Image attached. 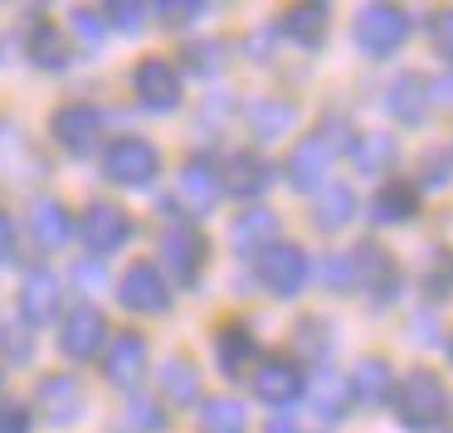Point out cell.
<instances>
[{
    "label": "cell",
    "instance_id": "1f68e13d",
    "mask_svg": "<svg viewBox=\"0 0 453 433\" xmlns=\"http://www.w3.org/2000/svg\"><path fill=\"white\" fill-rule=\"evenodd\" d=\"M419 287L434 297V302H443V297L453 292V248L434 244L429 254H424V273H419Z\"/></svg>",
    "mask_w": 453,
    "mask_h": 433
},
{
    "label": "cell",
    "instance_id": "6da1fadb",
    "mask_svg": "<svg viewBox=\"0 0 453 433\" xmlns=\"http://www.w3.org/2000/svg\"><path fill=\"white\" fill-rule=\"evenodd\" d=\"M395 404V419L404 423L410 433H434L443 419H449V390H443V380L434 370H410L400 384H395L390 394Z\"/></svg>",
    "mask_w": 453,
    "mask_h": 433
},
{
    "label": "cell",
    "instance_id": "5b68a950",
    "mask_svg": "<svg viewBox=\"0 0 453 433\" xmlns=\"http://www.w3.org/2000/svg\"><path fill=\"white\" fill-rule=\"evenodd\" d=\"M118 302L137 316L171 312V287H166V277H161V268L147 263V258H137V263L118 277Z\"/></svg>",
    "mask_w": 453,
    "mask_h": 433
},
{
    "label": "cell",
    "instance_id": "ab89813d",
    "mask_svg": "<svg viewBox=\"0 0 453 433\" xmlns=\"http://www.w3.org/2000/svg\"><path fill=\"white\" fill-rule=\"evenodd\" d=\"M180 54H186V64H190V69H196V73H210V69H215V54H219V44L215 40H200V44H186V49H180Z\"/></svg>",
    "mask_w": 453,
    "mask_h": 433
},
{
    "label": "cell",
    "instance_id": "9c48e42d",
    "mask_svg": "<svg viewBox=\"0 0 453 433\" xmlns=\"http://www.w3.org/2000/svg\"><path fill=\"white\" fill-rule=\"evenodd\" d=\"M161 258H166V268L176 273V283L196 287L200 273H205V239H200L196 224H171L166 234H161Z\"/></svg>",
    "mask_w": 453,
    "mask_h": 433
},
{
    "label": "cell",
    "instance_id": "277c9868",
    "mask_svg": "<svg viewBox=\"0 0 453 433\" xmlns=\"http://www.w3.org/2000/svg\"><path fill=\"white\" fill-rule=\"evenodd\" d=\"M50 132L69 156H88L103 141V132H108V118H103V108H93V103H64L50 118Z\"/></svg>",
    "mask_w": 453,
    "mask_h": 433
},
{
    "label": "cell",
    "instance_id": "d6a6232c",
    "mask_svg": "<svg viewBox=\"0 0 453 433\" xmlns=\"http://www.w3.org/2000/svg\"><path fill=\"white\" fill-rule=\"evenodd\" d=\"M161 390H166L171 404H190L200 399V375L190 361H166L161 365Z\"/></svg>",
    "mask_w": 453,
    "mask_h": 433
},
{
    "label": "cell",
    "instance_id": "836d02e7",
    "mask_svg": "<svg viewBox=\"0 0 453 433\" xmlns=\"http://www.w3.org/2000/svg\"><path fill=\"white\" fill-rule=\"evenodd\" d=\"M293 341H297V351H303L307 361H322V355L332 351V331H326L322 316H303L297 331H293Z\"/></svg>",
    "mask_w": 453,
    "mask_h": 433
},
{
    "label": "cell",
    "instance_id": "60d3db41",
    "mask_svg": "<svg viewBox=\"0 0 453 433\" xmlns=\"http://www.w3.org/2000/svg\"><path fill=\"white\" fill-rule=\"evenodd\" d=\"M142 15H147V5H108V11H103V20L118 25V30H137Z\"/></svg>",
    "mask_w": 453,
    "mask_h": 433
},
{
    "label": "cell",
    "instance_id": "ba28073f",
    "mask_svg": "<svg viewBox=\"0 0 453 433\" xmlns=\"http://www.w3.org/2000/svg\"><path fill=\"white\" fill-rule=\"evenodd\" d=\"M307 390V375L297 361H288V355H264L254 370V394L268 404V409H288V404H297Z\"/></svg>",
    "mask_w": 453,
    "mask_h": 433
},
{
    "label": "cell",
    "instance_id": "9a60e30c",
    "mask_svg": "<svg viewBox=\"0 0 453 433\" xmlns=\"http://www.w3.org/2000/svg\"><path fill=\"white\" fill-rule=\"evenodd\" d=\"M332 156H336V151L326 147L317 132H307V137L297 141L293 151H288V166H283V171H288V180H293L297 190H317V186L326 180V166H332Z\"/></svg>",
    "mask_w": 453,
    "mask_h": 433
},
{
    "label": "cell",
    "instance_id": "3957f363",
    "mask_svg": "<svg viewBox=\"0 0 453 433\" xmlns=\"http://www.w3.org/2000/svg\"><path fill=\"white\" fill-rule=\"evenodd\" d=\"M161 171V151L142 137H118L108 151H103V176L118 180L127 190H147Z\"/></svg>",
    "mask_w": 453,
    "mask_h": 433
},
{
    "label": "cell",
    "instance_id": "7c38bea8",
    "mask_svg": "<svg viewBox=\"0 0 453 433\" xmlns=\"http://www.w3.org/2000/svg\"><path fill=\"white\" fill-rule=\"evenodd\" d=\"M132 88H137V103L147 112H171L180 103V79L166 59H142L132 69Z\"/></svg>",
    "mask_w": 453,
    "mask_h": 433
},
{
    "label": "cell",
    "instance_id": "4dcf8cb0",
    "mask_svg": "<svg viewBox=\"0 0 453 433\" xmlns=\"http://www.w3.org/2000/svg\"><path fill=\"white\" fill-rule=\"evenodd\" d=\"M346 399H351V384H346L336 370H317V380H312V409L322 414V419H342Z\"/></svg>",
    "mask_w": 453,
    "mask_h": 433
},
{
    "label": "cell",
    "instance_id": "e575fe53",
    "mask_svg": "<svg viewBox=\"0 0 453 433\" xmlns=\"http://www.w3.org/2000/svg\"><path fill=\"white\" fill-rule=\"evenodd\" d=\"M122 419H127V433H161L166 429V414H161L157 404H147V399H127Z\"/></svg>",
    "mask_w": 453,
    "mask_h": 433
},
{
    "label": "cell",
    "instance_id": "74e56055",
    "mask_svg": "<svg viewBox=\"0 0 453 433\" xmlns=\"http://www.w3.org/2000/svg\"><path fill=\"white\" fill-rule=\"evenodd\" d=\"M429 40H434V49H439L443 59L453 64V11H434V20H429Z\"/></svg>",
    "mask_w": 453,
    "mask_h": 433
},
{
    "label": "cell",
    "instance_id": "f6af8a7d",
    "mask_svg": "<svg viewBox=\"0 0 453 433\" xmlns=\"http://www.w3.org/2000/svg\"><path fill=\"white\" fill-rule=\"evenodd\" d=\"M73 25H79L83 34H98L108 20H98V11H73Z\"/></svg>",
    "mask_w": 453,
    "mask_h": 433
},
{
    "label": "cell",
    "instance_id": "d6986e66",
    "mask_svg": "<svg viewBox=\"0 0 453 433\" xmlns=\"http://www.w3.org/2000/svg\"><path fill=\"white\" fill-rule=\"evenodd\" d=\"M278 244V215L273 209H239V219L229 224V248L234 254H264Z\"/></svg>",
    "mask_w": 453,
    "mask_h": 433
},
{
    "label": "cell",
    "instance_id": "7bdbcfd3",
    "mask_svg": "<svg viewBox=\"0 0 453 433\" xmlns=\"http://www.w3.org/2000/svg\"><path fill=\"white\" fill-rule=\"evenodd\" d=\"M429 103H439V108H453V73H443V79L429 83Z\"/></svg>",
    "mask_w": 453,
    "mask_h": 433
},
{
    "label": "cell",
    "instance_id": "7a4b0ae2",
    "mask_svg": "<svg viewBox=\"0 0 453 433\" xmlns=\"http://www.w3.org/2000/svg\"><path fill=\"white\" fill-rule=\"evenodd\" d=\"M351 40L365 59H390L410 40V11H400V5H361L351 20Z\"/></svg>",
    "mask_w": 453,
    "mask_h": 433
},
{
    "label": "cell",
    "instance_id": "52a82bcc",
    "mask_svg": "<svg viewBox=\"0 0 453 433\" xmlns=\"http://www.w3.org/2000/svg\"><path fill=\"white\" fill-rule=\"evenodd\" d=\"M351 254V268H356V287H371V302L375 307H385V302H395L400 297V268H395V258L385 254L380 244H356V248H346Z\"/></svg>",
    "mask_w": 453,
    "mask_h": 433
},
{
    "label": "cell",
    "instance_id": "8992f818",
    "mask_svg": "<svg viewBox=\"0 0 453 433\" xmlns=\"http://www.w3.org/2000/svg\"><path fill=\"white\" fill-rule=\"evenodd\" d=\"M307 277H312V263H307V254L297 244H283V239H278L273 248L258 254V283L273 297H297L307 287Z\"/></svg>",
    "mask_w": 453,
    "mask_h": 433
},
{
    "label": "cell",
    "instance_id": "d590c367",
    "mask_svg": "<svg viewBox=\"0 0 453 433\" xmlns=\"http://www.w3.org/2000/svg\"><path fill=\"white\" fill-rule=\"evenodd\" d=\"M322 283L332 292H356V268H351V254H332L322 263Z\"/></svg>",
    "mask_w": 453,
    "mask_h": 433
},
{
    "label": "cell",
    "instance_id": "83f0119b",
    "mask_svg": "<svg viewBox=\"0 0 453 433\" xmlns=\"http://www.w3.org/2000/svg\"><path fill=\"white\" fill-rule=\"evenodd\" d=\"M326 25H332V11H326V5H293V11L283 15V34L297 40L303 49H317V44L326 40Z\"/></svg>",
    "mask_w": 453,
    "mask_h": 433
},
{
    "label": "cell",
    "instance_id": "b9f144b4",
    "mask_svg": "<svg viewBox=\"0 0 453 433\" xmlns=\"http://www.w3.org/2000/svg\"><path fill=\"white\" fill-rule=\"evenodd\" d=\"M157 15L166 25H190V20H200V15H205V5H200V0H190V5H157Z\"/></svg>",
    "mask_w": 453,
    "mask_h": 433
},
{
    "label": "cell",
    "instance_id": "603a6c76",
    "mask_svg": "<svg viewBox=\"0 0 453 433\" xmlns=\"http://www.w3.org/2000/svg\"><path fill=\"white\" fill-rule=\"evenodd\" d=\"M385 108L395 112V122L419 127L424 112H429V79H419V73H400V79L390 83V93H385Z\"/></svg>",
    "mask_w": 453,
    "mask_h": 433
},
{
    "label": "cell",
    "instance_id": "44dd1931",
    "mask_svg": "<svg viewBox=\"0 0 453 433\" xmlns=\"http://www.w3.org/2000/svg\"><path fill=\"white\" fill-rule=\"evenodd\" d=\"M419 215V190L410 186V180H385L380 190H375L371 200V219L375 224H410V219Z\"/></svg>",
    "mask_w": 453,
    "mask_h": 433
},
{
    "label": "cell",
    "instance_id": "8fae6325",
    "mask_svg": "<svg viewBox=\"0 0 453 433\" xmlns=\"http://www.w3.org/2000/svg\"><path fill=\"white\" fill-rule=\"evenodd\" d=\"M79 234H83V244H88L93 254H118V248L132 239V219H127V209H122V205H103V200H98V205L83 209Z\"/></svg>",
    "mask_w": 453,
    "mask_h": 433
},
{
    "label": "cell",
    "instance_id": "4316f807",
    "mask_svg": "<svg viewBox=\"0 0 453 433\" xmlns=\"http://www.w3.org/2000/svg\"><path fill=\"white\" fill-rule=\"evenodd\" d=\"M297 122V108L288 98H258L249 103V127H254L258 141H278L283 132H293Z\"/></svg>",
    "mask_w": 453,
    "mask_h": 433
},
{
    "label": "cell",
    "instance_id": "2e32d148",
    "mask_svg": "<svg viewBox=\"0 0 453 433\" xmlns=\"http://www.w3.org/2000/svg\"><path fill=\"white\" fill-rule=\"evenodd\" d=\"M54 312H59V277L50 268H30L20 283V316L35 331V326H50Z\"/></svg>",
    "mask_w": 453,
    "mask_h": 433
},
{
    "label": "cell",
    "instance_id": "cb8c5ba5",
    "mask_svg": "<svg viewBox=\"0 0 453 433\" xmlns=\"http://www.w3.org/2000/svg\"><path fill=\"white\" fill-rule=\"evenodd\" d=\"M69 209L59 205V200H35L30 205V239L44 248V254H54V248L69 244Z\"/></svg>",
    "mask_w": 453,
    "mask_h": 433
},
{
    "label": "cell",
    "instance_id": "bcb514c9",
    "mask_svg": "<svg viewBox=\"0 0 453 433\" xmlns=\"http://www.w3.org/2000/svg\"><path fill=\"white\" fill-rule=\"evenodd\" d=\"M449 361H453V336H449Z\"/></svg>",
    "mask_w": 453,
    "mask_h": 433
},
{
    "label": "cell",
    "instance_id": "4fadbf2b",
    "mask_svg": "<svg viewBox=\"0 0 453 433\" xmlns=\"http://www.w3.org/2000/svg\"><path fill=\"white\" fill-rule=\"evenodd\" d=\"M268 186H273V166H268V156H258V151H234V156H225V166H219V190H229L234 200H254V195H264Z\"/></svg>",
    "mask_w": 453,
    "mask_h": 433
},
{
    "label": "cell",
    "instance_id": "5bb4252c",
    "mask_svg": "<svg viewBox=\"0 0 453 433\" xmlns=\"http://www.w3.org/2000/svg\"><path fill=\"white\" fill-rule=\"evenodd\" d=\"M103 375L112 384H122V390H132L147 375V341L137 331H118L108 341V351H103Z\"/></svg>",
    "mask_w": 453,
    "mask_h": 433
},
{
    "label": "cell",
    "instance_id": "f1b7e54d",
    "mask_svg": "<svg viewBox=\"0 0 453 433\" xmlns=\"http://www.w3.org/2000/svg\"><path fill=\"white\" fill-rule=\"evenodd\" d=\"M25 49H30V59L40 64V69H64V64H69V40H64V30L54 20H35Z\"/></svg>",
    "mask_w": 453,
    "mask_h": 433
},
{
    "label": "cell",
    "instance_id": "7402d4cb",
    "mask_svg": "<svg viewBox=\"0 0 453 433\" xmlns=\"http://www.w3.org/2000/svg\"><path fill=\"white\" fill-rule=\"evenodd\" d=\"M176 190H180V200H186V209L205 215V209H215V200H219V171L210 166L205 156H196V161H186V166H180Z\"/></svg>",
    "mask_w": 453,
    "mask_h": 433
},
{
    "label": "cell",
    "instance_id": "e0dca14e",
    "mask_svg": "<svg viewBox=\"0 0 453 433\" xmlns=\"http://www.w3.org/2000/svg\"><path fill=\"white\" fill-rule=\"evenodd\" d=\"M35 404L50 423H73L83 414V390L73 375H44L40 390H35Z\"/></svg>",
    "mask_w": 453,
    "mask_h": 433
},
{
    "label": "cell",
    "instance_id": "d4e9b609",
    "mask_svg": "<svg viewBox=\"0 0 453 433\" xmlns=\"http://www.w3.org/2000/svg\"><path fill=\"white\" fill-rule=\"evenodd\" d=\"M356 219V190L351 186H322L317 190V205H312V224L322 234H336Z\"/></svg>",
    "mask_w": 453,
    "mask_h": 433
},
{
    "label": "cell",
    "instance_id": "ee69618b",
    "mask_svg": "<svg viewBox=\"0 0 453 433\" xmlns=\"http://www.w3.org/2000/svg\"><path fill=\"white\" fill-rule=\"evenodd\" d=\"M11 254H15V219L0 209V263H5Z\"/></svg>",
    "mask_w": 453,
    "mask_h": 433
},
{
    "label": "cell",
    "instance_id": "ac0fdd59",
    "mask_svg": "<svg viewBox=\"0 0 453 433\" xmlns=\"http://www.w3.org/2000/svg\"><path fill=\"white\" fill-rule=\"evenodd\" d=\"M215 361H219V370H225L229 380H239V375L258 361L254 331H249L244 322H219V331H215Z\"/></svg>",
    "mask_w": 453,
    "mask_h": 433
},
{
    "label": "cell",
    "instance_id": "ffe728a7",
    "mask_svg": "<svg viewBox=\"0 0 453 433\" xmlns=\"http://www.w3.org/2000/svg\"><path fill=\"white\" fill-rule=\"evenodd\" d=\"M346 384H351V399L365 404V409H380V404H390V394H395V375H390V365H385L380 355H365Z\"/></svg>",
    "mask_w": 453,
    "mask_h": 433
},
{
    "label": "cell",
    "instance_id": "30bf717a",
    "mask_svg": "<svg viewBox=\"0 0 453 433\" xmlns=\"http://www.w3.org/2000/svg\"><path fill=\"white\" fill-rule=\"evenodd\" d=\"M103 336H108L103 312L88 307V302H79L69 316H64V326H59V351L69 355V361H93V355L103 351Z\"/></svg>",
    "mask_w": 453,
    "mask_h": 433
},
{
    "label": "cell",
    "instance_id": "f35d334b",
    "mask_svg": "<svg viewBox=\"0 0 453 433\" xmlns=\"http://www.w3.org/2000/svg\"><path fill=\"white\" fill-rule=\"evenodd\" d=\"M0 433H30V409L15 399H0Z\"/></svg>",
    "mask_w": 453,
    "mask_h": 433
},
{
    "label": "cell",
    "instance_id": "f546056e",
    "mask_svg": "<svg viewBox=\"0 0 453 433\" xmlns=\"http://www.w3.org/2000/svg\"><path fill=\"white\" fill-rule=\"evenodd\" d=\"M249 409L239 399H205L200 404V433H244Z\"/></svg>",
    "mask_w": 453,
    "mask_h": 433
},
{
    "label": "cell",
    "instance_id": "8d00e7d4",
    "mask_svg": "<svg viewBox=\"0 0 453 433\" xmlns=\"http://www.w3.org/2000/svg\"><path fill=\"white\" fill-rule=\"evenodd\" d=\"M424 186H434V190H443L453 180V156L449 151H424Z\"/></svg>",
    "mask_w": 453,
    "mask_h": 433
},
{
    "label": "cell",
    "instance_id": "484cf974",
    "mask_svg": "<svg viewBox=\"0 0 453 433\" xmlns=\"http://www.w3.org/2000/svg\"><path fill=\"white\" fill-rule=\"evenodd\" d=\"M395 161H400V147H395L390 132H361V137L351 141V166L361 171V176H380Z\"/></svg>",
    "mask_w": 453,
    "mask_h": 433
}]
</instances>
